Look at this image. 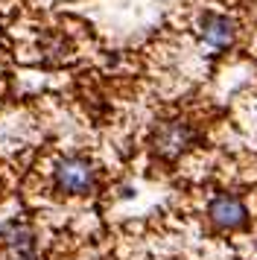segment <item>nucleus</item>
Masks as SVG:
<instances>
[{"mask_svg":"<svg viewBox=\"0 0 257 260\" xmlns=\"http://www.w3.org/2000/svg\"><path fill=\"white\" fill-rule=\"evenodd\" d=\"M208 213H210V222L216 228H225V231H237V228H243L248 222L245 205L237 196H228V193H222V196H216L210 202Z\"/></svg>","mask_w":257,"mask_h":260,"instance_id":"nucleus-3","label":"nucleus"},{"mask_svg":"<svg viewBox=\"0 0 257 260\" xmlns=\"http://www.w3.org/2000/svg\"><path fill=\"white\" fill-rule=\"evenodd\" d=\"M190 141H193V129L190 126H184V123H164L161 129L155 132L152 146H155V152L161 158L173 161L190 146Z\"/></svg>","mask_w":257,"mask_h":260,"instance_id":"nucleus-2","label":"nucleus"},{"mask_svg":"<svg viewBox=\"0 0 257 260\" xmlns=\"http://www.w3.org/2000/svg\"><path fill=\"white\" fill-rule=\"evenodd\" d=\"M93 167L82 158H65L56 167V187L65 193H88L93 187Z\"/></svg>","mask_w":257,"mask_h":260,"instance_id":"nucleus-1","label":"nucleus"},{"mask_svg":"<svg viewBox=\"0 0 257 260\" xmlns=\"http://www.w3.org/2000/svg\"><path fill=\"white\" fill-rule=\"evenodd\" d=\"M202 36L208 41L210 47H228L234 41V24L228 18H222V15H205V21H202Z\"/></svg>","mask_w":257,"mask_h":260,"instance_id":"nucleus-4","label":"nucleus"}]
</instances>
